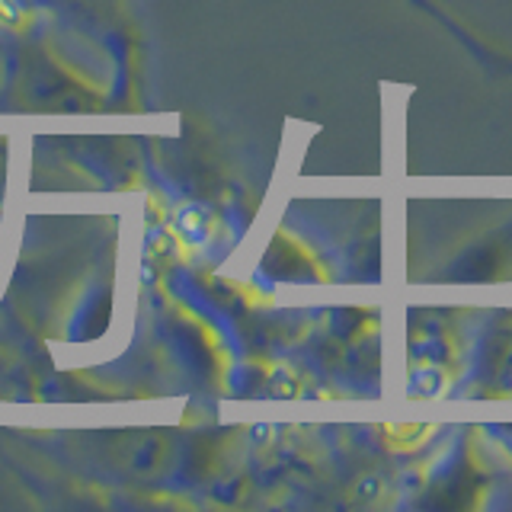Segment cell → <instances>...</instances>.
Here are the masks:
<instances>
[{
	"mask_svg": "<svg viewBox=\"0 0 512 512\" xmlns=\"http://www.w3.org/2000/svg\"><path fill=\"white\" fill-rule=\"evenodd\" d=\"M0 20L13 26L20 20V4H16V0H0Z\"/></svg>",
	"mask_w": 512,
	"mask_h": 512,
	"instance_id": "cell-2",
	"label": "cell"
},
{
	"mask_svg": "<svg viewBox=\"0 0 512 512\" xmlns=\"http://www.w3.org/2000/svg\"><path fill=\"white\" fill-rule=\"evenodd\" d=\"M173 228H176V234L186 240V244H202V240L208 237V215L202 212V208H196V205H186V208L176 212Z\"/></svg>",
	"mask_w": 512,
	"mask_h": 512,
	"instance_id": "cell-1",
	"label": "cell"
}]
</instances>
